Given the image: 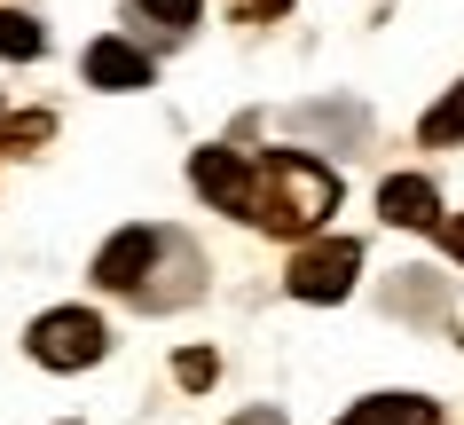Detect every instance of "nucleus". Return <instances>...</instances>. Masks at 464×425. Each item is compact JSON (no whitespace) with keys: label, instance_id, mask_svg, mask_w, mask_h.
Returning <instances> with one entry per match:
<instances>
[{"label":"nucleus","instance_id":"obj_1","mask_svg":"<svg viewBox=\"0 0 464 425\" xmlns=\"http://www.w3.org/2000/svg\"><path fill=\"white\" fill-rule=\"evenodd\" d=\"M339 205V181L323 174V166H307L299 150H268L260 158V174H252V221L276 228V237H299V228H315L323 213Z\"/></svg>","mask_w":464,"mask_h":425},{"label":"nucleus","instance_id":"obj_2","mask_svg":"<svg viewBox=\"0 0 464 425\" xmlns=\"http://www.w3.org/2000/svg\"><path fill=\"white\" fill-rule=\"evenodd\" d=\"M102 347H111V331H102V315H87V307H55V315L32 324V354H40L48 371H87V362H102Z\"/></svg>","mask_w":464,"mask_h":425},{"label":"nucleus","instance_id":"obj_3","mask_svg":"<svg viewBox=\"0 0 464 425\" xmlns=\"http://www.w3.org/2000/svg\"><path fill=\"white\" fill-rule=\"evenodd\" d=\"M354 268H362V245H354V237L299 245V260H292V292H299V300H346V292H354Z\"/></svg>","mask_w":464,"mask_h":425},{"label":"nucleus","instance_id":"obj_4","mask_svg":"<svg viewBox=\"0 0 464 425\" xmlns=\"http://www.w3.org/2000/svg\"><path fill=\"white\" fill-rule=\"evenodd\" d=\"M158 252H166L158 228H126V237H111V245L95 252V284H102V292H142V275H150Z\"/></svg>","mask_w":464,"mask_h":425},{"label":"nucleus","instance_id":"obj_5","mask_svg":"<svg viewBox=\"0 0 464 425\" xmlns=\"http://www.w3.org/2000/svg\"><path fill=\"white\" fill-rule=\"evenodd\" d=\"M189 174H197V189H205L220 213H237V221H245V205H252V166H245L237 150H197Z\"/></svg>","mask_w":464,"mask_h":425},{"label":"nucleus","instance_id":"obj_6","mask_svg":"<svg viewBox=\"0 0 464 425\" xmlns=\"http://www.w3.org/2000/svg\"><path fill=\"white\" fill-rule=\"evenodd\" d=\"M87 79L111 87V95H134V87H150V55L126 48V40H95L87 48Z\"/></svg>","mask_w":464,"mask_h":425},{"label":"nucleus","instance_id":"obj_7","mask_svg":"<svg viewBox=\"0 0 464 425\" xmlns=\"http://www.w3.org/2000/svg\"><path fill=\"white\" fill-rule=\"evenodd\" d=\"M378 213L401 221V228H433V221H440V189H433L425 174H393L386 189H378Z\"/></svg>","mask_w":464,"mask_h":425},{"label":"nucleus","instance_id":"obj_8","mask_svg":"<svg viewBox=\"0 0 464 425\" xmlns=\"http://www.w3.org/2000/svg\"><path fill=\"white\" fill-rule=\"evenodd\" d=\"M339 425H440V410L425 394H378V401H362V410H346Z\"/></svg>","mask_w":464,"mask_h":425},{"label":"nucleus","instance_id":"obj_9","mask_svg":"<svg viewBox=\"0 0 464 425\" xmlns=\"http://www.w3.org/2000/svg\"><path fill=\"white\" fill-rule=\"evenodd\" d=\"M417 134H425V150H449V142H464V79L433 102V111H425V126H417Z\"/></svg>","mask_w":464,"mask_h":425},{"label":"nucleus","instance_id":"obj_10","mask_svg":"<svg viewBox=\"0 0 464 425\" xmlns=\"http://www.w3.org/2000/svg\"><path fill=\"white\" fill-rule=\"evenodd\" d=\"M40 48H48V32L32 24V16H16V8H0V55H16V63H32Z\"/></svg>","mask_w":464,"mask_h":425},{"label":"nucleus","instance_id":"obj_11","mask_svg":"<svg viewBox=\"0 0 464 425\" xmlns=\"http://www.w3.org/2000/svg\"><path fill=\"white\" fill-rule=\"evenodd\" d=\"M55 119L48 111H24V119H0V150H32V142H48Z\"/></svg>","mask_w":464,"mask_h":425},{"label":"nucleus","instance_id":"obj_12","mask_svg":"<svg viewBox=\"0 0 464 425\" xmlns=\"http://www.w3.org/2000/svg\"><path fill=\"white\" fill-rule=\"evenodd\" d=\"M134 8H150V16H158V24H173V32L197 16V0H134Z\"/></svg>","mask_w":464,"mask_h":425},{"label":"nucleus","instance_id":"obj_13","mask_svg":"<svg viewBox=\"0 0 464 425\" xmlns=\"http://www.w3.org/2000/svg\"><path fill=\"white\" fill-rule=\"evenodd\" d=\"M173 378H181V386H213V354H205V347L181 354V362H173Z\"/></svg>","mask_w":464,"mask_h":425},{"label":"nucleus","instance_id":"obj_14","mask_svg":"<svg viewBox=\"0 0 464 425\" xmlns=\"http://www.w3.org/2000/svg\"><path fill=\"white\" fill-rule=\"evenodd\" d=\"M237 8H245V16H276V8H284V0H237Z\"/></svg>","mask_w":464,"mask_h":425},{"label":"nucleus","instance_id":"obj_15","mask_svg":"<svg viewBox=\"0 0 464 425\" xmlns=\"http://www.w3.org/2000/svg\"><path fill=\"white\" fill-rule=\"evenodd\" d=\"M237 425H284V418H276V410H252V418H237Z\"/></svg>","mask_w":464,"mask_h":425},{"label":"nucleus","instance_id":"obj_16","mask_svg":"<svg viewBox=\"0 0 464 425\" xmlns=\"http://www.w3.org/2000/svg\"><path fill=\"white\" fill-rule=\"evenodd\" d=\"M449 252H457V260H464V221H449Z\"/></svg>","mask_w":464,"mask_h":425}]
</instances>
